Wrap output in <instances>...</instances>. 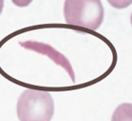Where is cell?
Here are the masks:
<instances>
[{
  "instance_id": "6da1fadb",
  "label": "cell",
  "mask_w": 132,
  "mask_h": 121,
  "mask_svg": "<svg viewBox=\"0 0 132 121\" xmlns=\"http://www.w3.org/2000/svg\"><path fill=\"white\" fill-rule=\"evenodd\" d=\"M64 15L67 24L95 31L102 24L105 11L101 0H66Z\"/></svg>"
},
{
  "instance_id": "7a4b0ae2",
  "label": "cell",
  "mask_w": 132,
  "mask_h": 121,
  "mask_svg": "<svg viewBox=\"0 0 132 121\" xmlns=\"http://www.w3.org/2000/svg\"><path fill=\"white\" fill-rule=\"evenodd\" d=\"M54 103L48 92L27 89L17 101V115L20 121H51Z\"/></svg>"
},
{
  "instance_id": "3957f363",
  "label": "cell",
  "mask_w": 132,
  "mask_h": 121,
  "mask_svg": "<svg viewBox=\"0 0 132 121\" xmlns=\"http://www.w3.org/2000/svg\"><path fill=\"white\" fill-rule=\"evenodd\" d=\"M19 44L21 47L27 49V50L47 55L55 64H57L62 68H64L67 73H69V75L70 76L72 82H75L74 72H73L72 66L70 62L69 61V59L64 55H62L61 52H59L54 48H52L51 45L42 42H37V41H24V42H19Z\"/></svg>"
},
{
  "instance_id": "277c9868",
  "label": "cell",
  "mask_w": 132,
  "mask_h": 121,
  "mask_svg": "<svg viewBox=\"0 0 132 121\" xmlns=\"http://www.w3.org/2000/svg\"><path fill=\"white\" fill-rule=\"evenodd\" d=\"M111 121H132V104L123 103L117 107Z\"/></svg>"
},
{
  "instance_id": "5b68a950",
  "label": "cell",
  "mask_w": 132,
  "mask_h": 121,
  "mask_svg": "<svg viewBox=\"0 0 132 121\" xmlns=\"http://www.w3.org/2000/svg\"><path fill=\"white\" fill-rule=\"evenodd\" d=\"M108 3L116 9H123L132 4V0H108Z\"/></svg>"
},
{
  "instance_id": "8992f818",
  "label": "cell",
  "mask_w": 132,
  "mask_h": 121,
  "mask_svg": "<svg viewBox=\"0 0 132 121\" xmlns=\"http://www.w3.org/2000/svg\"><path fill=\"white\" fill-rule=\"evenodd\" d=\"M12 2L17 7H27L32 2V0H12Z\"/></svg>"
},
{
  "instance_id": "52a82bcc",
  "label": "cell",
  "mask_w": 132,
  "mask_h": 121,
  "mask_svg": "<svg viewBox=\"0 0 132 121\" xmlns=\"http://www.w3.org/2000/svg\"><path fill=\"white\" fill-rule=\"evenodd\" d=\"M3 7H4V0H0V14L3 11Z\"/></svg>"
},
{
  "instance_id": "ba28073f",
  "label": "cell",
  "mask_w": 132,
  "mask_h": 121,
  "mask_svg": "<svg viewBox=\"0 0 132 121\" xmlns=\"http://www.w3.org/2000/svg\"><path fill=\"white\" fill-rule=\"evenodd\" d=\"M130 20H131V25H132V13H131V16H130Z\"/></svg>"
}]
</instances>
